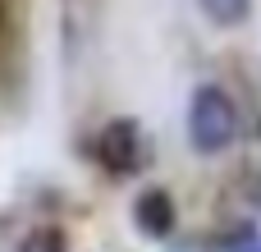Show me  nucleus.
I'll list each match as a JSON object with an SVG mask.
<instances>
[{
	"mask_svg": "<svg viewBox=\"0 0 261 252\" xmlns=\"http://www.w3.org/2000/svg\"><path fill=\"white\" fill-rule=\"evenodd\" d=\"M225 252H261V234L252 230V225H229Z\"/></svg>",
	"mask_w": 261,
	"mask_h": 252,
	"instance_id": "0eeeda50",
	"label": "nucleus"
},
{
	"mask_svg": "<svg viewBox=\"0 0 261 252\" xmlns=\"http://www.w3.org/2000/svg\"><path fill=\"white\" fill-rule=\"evenodd\" d=\"M188 142L197 156H220L239 142V106L220 83H202L188 101Z\"/></svg>",
	"mask_w": 261,
	"mask_h": 252,
	"instance_id": "f257e3e1",
	"label": "nucleus"
},
{
	"mask_svg": "<svg viewBox=\"0 0 261 252\" xmlns=\"http://www.w3.org/2000/svg\"><path fill=\"white\" fill-rule=\"evenodd\" d=\"M0 18H5V5H0Z\"/></svg>",
	"mask_w": 261,
	"mask_h": 252,
	"instance_id": "6e6552de",
	"label": "nucleus"
},
{
	"mask_svg": "<svg viewBox=\"0 0 261 252\" xmlns=\"http://www.w3.org/2000/svg\"><path fill=\"white\" fill-rule=\"evenodd\" d=\"M197 9L216 23V28H243L252 18V0H197Z\"/></svg>",
	"mask_w": 261,
	"mask_h": 252,
	"instance_id": "39448f33",
	"label": "nucleus"
},
{
	"mask_svg": "<svg viewBox=\"0 0 261 252\" xmlns=\"http://www.w3.org/2000/svg\"><path fill=\"white\" fill-rule=\"evenodd\" d=\"M96 165L115 179H133L142 165H147V133L138 119H110L101 133H96Z\"/></svg>",
	"mask_w": 261,
	"mask_h": 252,
	"instance_id": "f03ea898",
	"label": "nucleus"
},
{
	"mask_svg": "<svg viewBox=\"0 0 261 252\" xmlns=\"http://www.w3.org/2000/svg\"><path fill=\"white\" fill-rule=\"evenodd\" d=\"M133 225L147 234V239H170L179 230V207L165 188H142L133 197Z\"/></svg>",
	"mask_w": 261,
	"mask_h": 252,
	"instance_id": "20e7f679",
	"label": "nucleus"
},
{
	"mask_svg": "<svg viewBox=\"0 0 261 252\" xmlns=\"http://www.w3.org/2000/svg\"><path fill=\"white\" fill-rule=\"evenodd\" d=\"M18 252H69V239H64L60 225H37V230L23 234Z\"/></svg>",
	"mask_w": 261,
	"mask_h": 252,
	"instance_id": "423d86ee",
	"label": "nucleus"
},
{
	"mask_svg": "<svg viewBox=\"0 0 261 252\" xmlns=\"http://www.w3.org/2000/svg\"><path fill=\"white\" fill-rule=\"evenodd\" d=\"M96 23H101V0H60V41L69 64L92 46Z\"/></svg>",
	"mask_w": 261,
	"mask_h": 252,
	"instance_id": "7ed1b4c3",
	"label": "nucleus"
}]
</instances>
